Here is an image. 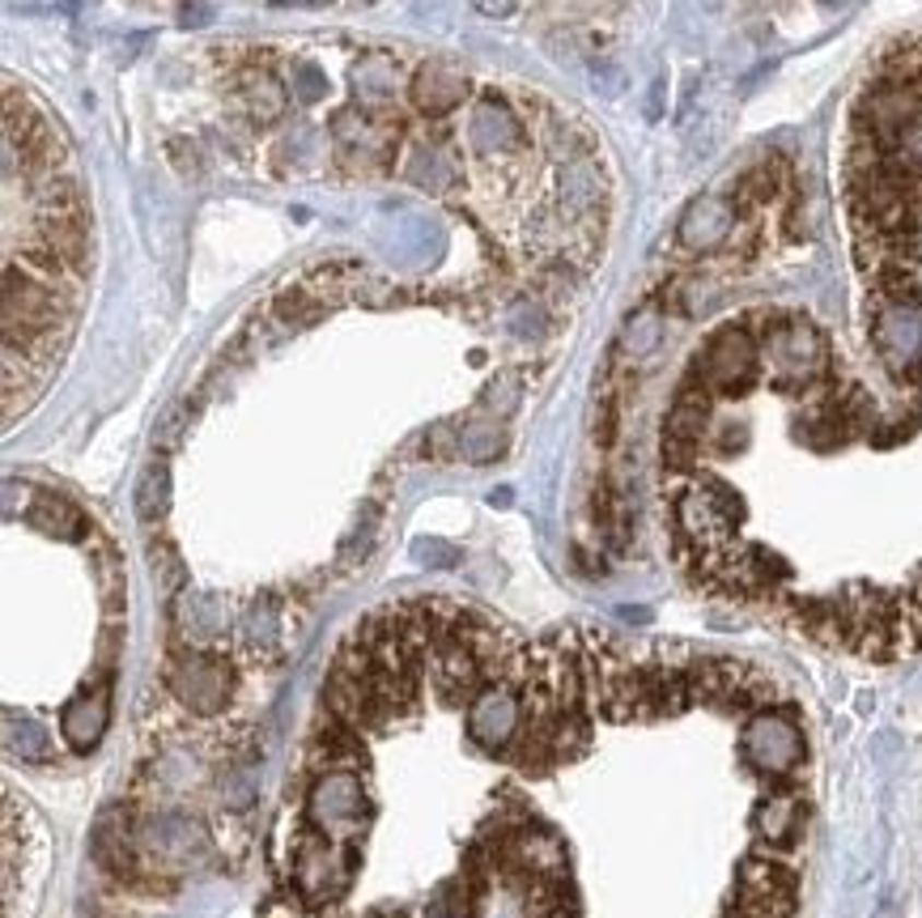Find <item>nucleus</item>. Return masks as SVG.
<instances>
[{
    "label": "nucleus",
    "instance_id": "f257e3e1",
    "mask_svg": "<svg viewBox=\"0 0 922 918\" xmlns=\"http://www.w3.org/2000/svg\"><path fill=\"white\" fill-rule=\"evenodd\" d=\"M757 370H761V337L748 323H723L701 349L693 382L706 387L710 396L731 400V396H744L753 387Z\"/></svg>",
    "mask_w": 922,
    "mask_h": 918
},
{
    "label": "nucleus",
    "instance_id": "f03ea898",
    "mask_svg": "<svg viewBox=\"0 0 922 918\" xmlns=\"http://www.w3.org/2000/svg\"><path fill=\"white\" fill-rule=\"evenodd\" d=\"M876 353L897 379H914L922 370V298L910 285L880 290V310L872 323Z\"/></svg>",
    "mask_w": 922,
    "mask_h": 918
},
{
    "label": "nucleus",
    "instance_id": "7ed1b4c3",
    "mask_svg": "<svg viewBox=\"0 0 922 918\" xmlns=\"http://www.w3.org/2000/svg\"><path fill=\"white\" fill-rule=\"evenodd\" d=\"M740 753L766 778H787L804 765V731L795 723V715L787 710H757L744 735H740Z\"/></svg>",
    "mask_w": 922,
    "mask_h": 918
},
{
    "label": "nucleus",
    "instance_id": "20e7f679",
    "mask_svg": "<svg viewBox=\"0 0 922 918\" xmlns=\"http://www.w3.org/2000/svg\"><path fill=\"white\" fill-rule=\"evenodd\" d=\"M519 727H523V688L510 681H489L468 702V735L489 753L510 749Z\"/></svg>",
    "mask_w": 922,
    "mask_h": 918
},
{
    "label": "nucleus",
    "instance_id": "39448f33",
    "mask_svg": "<svg viewBox=\"0 0 922 918\" xmlns=\"http://www.w3.org/2000/svg\"><path fill=\"white\" fill-rule=\"evenodd\" d=\"M710 400L714 396L706 387H697V382H689L676 396L672 413L663 421V468L689 472L693 463H697L701 443H706V425H710Z\"/></svg>",
    "mask_w": 922,
    "mask_h": 918
},
{
    "label": "nucleus",
    "instance_id": "423d86ee",
    "mask_svg": "<svg viewBox=\"0 0 922 918\" xmlns=\"http://www.w3.org/2000/svg\"><path fill=\"white\" fill-rule=\"evenodd\" d=\"M310 821L328 838H353L366 829V800L353 774H323L310 791Z\"/></svg>",
    "mask_w": 922,
    "mask_h": 918
},
{
    "label": "nucleus",
    "instance_id": "0eeeda50",
    "mask_svg": "<svg viewBox=\"0 0 922 918\" xmlns=\"http://www.w3.org/2000/svg\"><path fill=\"white\" fill-rule=\"evenodd\" d=\"M348 876H353V855L328 846V841H310V846H303V855H298V863H294V884H298V897H303L307 906H323V902L341 897Z\"/></svg>",
    "mask_w": 922,
    "mask_h": 918
},
{
    "label": "nucleus",
    "instance_id": "6e6552de",
    "mask_svg": "<svg viewBox=\"0 0 922 918\" xmlns=\"http://www.w3.org/2000/svg\"><path fill=\"white\" fill-rule=\"evenodd\" d=\"M735 229H740V200H731V196H697L685 209L681 226H676V243L685 251L701 256V251H714L728 238H735Z\"/></svg>",
    "mask_w": 922,
    "mask_h": 918
},
{
    "label": "nucleus",
    "instance_id": "1a4fd4ad",
    "mask_svg": "<svg viewBox=\"0 0 922 918\" xmlns=\"http://www.w3.org/2000/svg\"><path fill=\"white\" fill-rule=\"evenodd\" d=\"M175 688H179V697H184L192 710L209 715V710H217V706L226 702V693H230V668H226L222 659H213V655H192V659H184V668H179V676H175Z\"/></svg>",
    "mask_w": 922,
    "mask_h": 918
},
{
    "label": "nucleus",
    "instance_id": "9d476101",
    "mask_svg": "<svg viewBox=\"0 0 922 918\" xmlns=\"http://www.w3.org/2000/svg\"><path fill=\"white\" fill-rule=\"evenodd\" d=\"M409 94H413V103H417L422 111L447 115L463 103L468 81H463L456 69H447V64H422L417 76H413V85H409Z\"/></svg>",
    "mask_w": 922,
    "mask_h": 918
},
{
    "label": "nucleus",
    "instance_id": "9b49d317",
    "mask_svg": "<svg viewBox=\"0 0 922 918\" xmlns=\"http://www.w3.org/2000/svg\"><path fill=\"white\" fill-rule=\"evenodd\" d=\"M757 838L769 846H791L804 829V803L795 791H769L766 800L757 803Z\"/></svg>",
    "mask_w": 922,
    "mask_h": 918
},
{
    "label": "nucleus",
    "instance_id": "f8f14e48",
    "mask_svg": "<svg viewBox=\"0 0 922 918\" xmlns=\"http://www.w3.org/2000/svg\"><path fill=\"white\" fill-rule=\"evenodd\" d=\"M60 727H64V740L73 749H94L103 727H107V688H94V693L85 688L78 702H69Z\"/></svg>",
    "mask_w": 922,
    "mask_h": 918
},
{
    "label": "nucleus",
    "instance_id": "ddd939ff",
    "mask_svg": "<svg viewBox=\"0 0 922 918\" xmlns=\"http://www.w3.org/2000/svg\"><path fill=\"white\" fill-rule=\"evenodd\" d=\"M476 880L463 876L456 880V884H442L438 893H434V902L425 906V918H472L476 915Z\"/></svg>",
    "mask_w": 922,
    "mask_h": 918
},
{
    "label": "nucleus",
    "instance_id": "4468645a",
    "mask_svg": "<svg viewBox=\"0 0 922 918\" xmlns=\"http://www.w3.org/2000/svg\"><path fill=\"white\" fill-rule=\"evenodd\" d=\"M166 506H170V472L157 463V468H150V472L141 476L137 515H141V519H157V515H166Z\"/></svg>",
    "mask_w": 922,
    "mask_h": 918
},
{
    "label": "nucleus",
    "instance_id": "2eb2a0df",
    "mask_svg": "<svg viewBox=\"0 0 922 918\" xmlns=\"http://www.w3.org/2000/svg\"><path fill=\"white\" fill-rule=\"evenodd\" d=\"M35 523H43V528H51L56 536H78L81 528H85V519H81L78 506H69V502H60V497H43V502H35Z\"/></svg>",
    "mask_w": 922,
    "mask_h": 918
},
{
    "label": "nucleus",
    "instance_id": "dca6fc26",
    "mask_svg": "<svg viewBox=\"0 0 922 918\" xmlns=\"http://www.w3.org/2000/svg\"><path fill=\"white\" fill-rule=\"evenodd\" d=\"M778 191H782V166L778 162H761L740 179V200H753V204H769Z\"/></svg>",
    "mask_w": 922,
    "mask_h": 918
},
{
    "label": "nucleus",
    "instance_id": "f3484780",
    "mask_svg": "<svg viewBox=\"0 0 922 918\" xmlns=\"http://www.w3.org/2000/svg\"><path fill=\"white\" fill-rule=\"evenodd\" d=\"M4 740H9L13 749H22L26 757H43V753H47V731H43L35 719H26V715H9Z\"/></svg>",
    "mask_w": 922,
    "mask_h": 918
},
{
    "label": "nucleus",
    "instance_id": "a211bd4d",
    "mask_svg": "<svg viewBox=\"0 0 922 918\" xmlns=\"http://www.w3.org/2000/svg\"><path fill=\"white\" fill-rule=\"evenodd\" d=\"M251 107H256V115H260V123L276 119V115H281V107H285V98H281V85H276L269 73L260 76V81H251Z\"/></svg>",
    "mask_w": 922,
    "mask_h": 918
},
{
    "label": "nucleus",
    "instance_id": "6ab92c4d",
    "mask_svg": "<svg viewBox=\"0 0 922 918\" xmlns=\"http://www.w3.org/2000/svg\"><path fill=\"white\" fill-rule=\"evenodd\" d=\"M294 76H298V85H303V94H307V98H319V94H323V85H328L323 73H319L315 64H298Z\"/></svg>",
    "mask_w": 922,
    "mask_h": 918
},
{
    "label": "nucleus",
    "instance_id": "aec40b11",
    "mask_svg": "<svg viewBox=\"0 0 922 918\" xmlns=\"http://www.w3.org/2000/svg\"><path fill=\"white\" fill-rule=\"evenodd\" d=\"M476 9H481L485 17H510V13L519 9V0H476Z\"/></svg>",
    "mask_w": 922,
    "mask_h": 918
},
{
    "label": "nucleus",
    "instance_id": "412c9836",
    "mask_svg": "<svg viewBox=\"0 0 922 918\" xmlns=\"http://www.w3.org/2000/svg\"><path fill=\"white\" fill-rule=\"evenodd\" d=\"M200 22H209V9H184V26H200Z\"/></svg>",
    "mask_w": 922,
    "mask_h": 918
},
{
    "label": "nucleus",
    "instance_id": "4be33fe9",
    "mask_svg": "<svg viewBox=\"0 0 922 918\" xmlns=\"http://www.w3.org/2000/svg\"><path fill=\"white\" fill-rule=\"evenodd\" d=\"M276 4H323V0H276Z\"/></svg>",
    "mask_w": 922,
    "mask_h": 918
},
{
    "label": "nucleus",
    "instance_id": "5701e85b",
    "mask_svg": "<svg viewBox=\"0 0 922 918\" xmlns=\"http://www.w3.org/2000/svg\"><path fill=\"white\" fill-rule=\"evenodd\" d=\"M820 4H838V0H820Z\"/></svg>",
    "mask_w": 922,
    "mask_h": 918
},
{
    "label": "nucleus",
    "instance_id": "b1692460",
    "mask_svg": "<svg viewBox=\"0 0 922 918\" xmlns=\"http://www.w3.org/2000/svg\"><path fill=\"white\" fill-rule=\"evenodd\" d=\"M395 918H400V915H395Z\"/></svg>",
    "mask_w": 922,
    "mask_h": 918
}]
</instances>
